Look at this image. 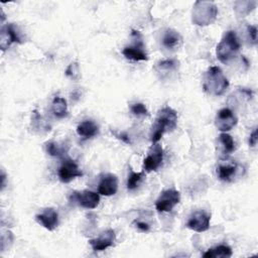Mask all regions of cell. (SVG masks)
I'll return each instance as SVG.
<instances>
[{
    "mask_svg": "<svg viewBox=\"0 0 258 258\" xmlns=\"http://www.w3.org/2000/svg\"><path fill=\"white\" fill-rule=\"evenodd\" d=\"M176 62L172 59H165V60H161L157 63V67L160 69H164V70H172L173 68H175Z\"/></svg>",
    "mask_w": 258,
    "mask_h": 258,
    "instance_id": "cell-26",
    "label": "cell"
},
{
    "mask_svg": "<svg viewBox=\"0 0 258 258\" xmlns=\"http://www.w3.org/2000/svg\"><path fill=\"white\" fill-rule=\"evenodd\" d=\"M240 49V42L235 31L229 30L218 43L216 53L221 62L227 63L233 59Z\"/></svg>",
    "mask_w": 258,
    "mask_h": 258,
    "instance_id": "cell-3",
    "label": "cell"
},
{
    "mask_svg": "<svg viewBox=\"0 0 258 258\" xmlns=\"http://www.w3.org/2000/svg\"><path fill=\"white\" fill-rule=\"evenodd\" d=\"M57 174L61 182L68 183L72 181L74 178L78 176H82L83 172L79 169L78 164L74 160L70 158H66L61 162V165L58 168Z\"/></svg>",
    "mask_w": 258,
    "mask_h": 258,
    "instance_id": "cell-8",
    "label": "cell"
},
{
    "mask_svg": "<svg viewBox=\"0 0 258 258\" xmlns=\"http://www.w3.org/2000/svg\"><path fill=\"white\" fill-rule=\"evenodd\" d=\"M46 151L48 152V154H50L52 156H59L62 153V149L55 142L46 143Z\"/></svg>",
    "mask_w": 258,
    "mask_h": 258,
    "instance_id": "cell-24",
    "label": "cell"
},
{
    "mask_svg": "<svg viewBox=\"0 0 258 258\" xmlns=\"http://www.w3.org/2000/svg\"><path fill=\"white\" fill-rule=\"evenodd\" d=\"M99 132L98 125L92 120H85L77 127V133L83 138H92Z\"/></svg>",
    "mask_w": 258,
    "mask_h": 258,
    "instance_id": "cell-16",
    "label": "cell"
},
{
    "mask_svg": "<svg viewBox=\"0 0 258 258\" xmlns=\"http://www.w3.org/2000/svg\"><path fill=\"white\" fill-rule=\"evenodd\" d=\"M136 39L135 42L132 45L126 46L123 50L122 53L123 55L131 60H135V61H140V60H147V54L144 50V45L143 42L141 40V35L138 33V31H133Z\"/></svg>",
    "mask_w": 258,
    "mask_h": 258,
    "instance_id": "cell-7",
    "label": "cell"
},
{
    "mask_svg": "<svg viewBox=\"0 0 258 258\" xmlns=\"http://www.w3.org/2000/svg\"><path fill=\"white\" fill-rule=\"evenodd\" d=\"M177 124V114L176 112L166 106L160 109L157 113L155 122L152 126L150 133V140L152 143H156L160 140L164 132L172 131Z\"/></svg>",
    "mask_w": 258,
    "mask_h": 258,
    "instance_id": "cell-1",
    "label": "cell"
},
{
    "mask_svg": "<svg viewBox=\"0 0 258 258\" xmlns=\"http://www.w3.org/2000/svg\"><path fill=\"white\" fill-rule=\"evenodd\" d=\"M247 30H248V34H249L250 39H251L252 42L255 44V43H256V40H257V28H256V26H254V25H249V26L247 27Z\"/></svg>",
    "mask_w": 258,
    "mask_h": 258,
    "instance_id": "cell-27",
    "label": "cell"
},
{
    "mask_svg": "<svg viewBox=\"0 0 258 258\" xmlns=\"http://www.w3.org/2000/svg\"><path fill=\"white\" fill-rule=\"evenodd\" d=\"M144 173L143 172H135L133 170L130 171L127 179V188L128 190H133L137 187L139 181L143 178Z\"/></svg>",
    "mask_w": 258,
    "mask_h": 258,
    "instance_id": "cell-22",
    "label": "cell"
},
{
    "mask_svg": "<svg viewBox=\"0 0 258 258\" xmlns=\"http://www.w3.org/2000/svg\"><path fill=\"white\" fill-rule=\"evenodd\" d=\"M210 221L211 215L204 212V211H197L189 217L186 227L195 232L202 233L210 228Z\"/></svg>",
    "mask_w": 258,
    "mask_h": 258,
    "instance_id": "cell-9",
    "label": "cell"
},
{
    "mask_svg": "<svg viewBox=\"0 0 258 258\" xmlns=\"http://www.w3.org/2000/svg\"><path fill=\"white\" fill-rule=\"evenodd\" d=\"M182 43V38L180 34L173 30V29H167L162 37V44L168 48V49H173L178 47Z\"/></svg>",
    "mask_w": 258,
    "mask_h": 258,
    "instance_id": "cell-17",
    "label": "cell"
},
{
    "mask_svg": "<svg viewBox=\"0 0 258 258\" xmlns=\"http://www.w3.org/2000/svg\"><path fill=\"white\" fill-rule=\"evenodd\" d=\"M217 13L218 10L214 3L198 1L192 9V21L197 25H209L215 20Z\"/></svg>",
    "mask_w": 258,
    "mask_h": 258,
    "instance_id": "cell-4",
    "label": "cell"
},
{
    "mask_svg": "<svg viewBox=\"0 0 258 258\" xmlns=\"http://www.w3.org/2000/svg\"><path fill=\"white\" fill-rule=\"evenodd\" d=\"M237 122H238L237 117L229 108L221 109L217 113V116L215 119L216 127L222 132H227L231 130L237 124Z\"/></svg>",
    "mask_w": 258,
    "mask_h": 258,
    "instance_id": "cell-10",
    "label": "cell"
},
{
    "mask_svg": "<svg viewBox=\"0 0 258 258\" xmlns=\"http://www.w3.org/2000/svg\"><path fill=\"white\" fill-rule=\"evenodd\" d=\"M130 109H131V112L137 116H145V115L148 116L149 115L148 110L146 109L145 105H143L142 103H135L130 107Z\"/></svg>",
    "mask_w": 258,
    "mask_h": 258,
    "instance_id": "cell-23",
    "label": "cell"
},
{
    "mask_svg": "<svg viewBox=\"0 0 258 258\" xmlns=\"http://www.w3.org/2000/svg\"><path fill=\"white\" fill-rule=\"evenodd\" d=\"M135 225H136V228L138 229V230H140L141 232H147L148 230H149V225L148 224H146V223H144V222H135Z\"/></svg>",
    "mask_w": 258,
    "mask_h": 258,
    "instance_id": "cell-28",
    "label": "cell"
},
{
    "mask_svg": "<svg viewBox=\"0 0 258 258\" xmlns=\"http://www.w3.org/2000/svg\"><path fill=\"white\" fill-rule=\"evenodd\" d=\"M219 140L223 146V153L225 156L230 155L235 150V142L231 135L223 132L219 135Z\"/></svg>",
    "mask_w": 258,
    "mask_h": 258,
    "instance_id": "cell-21",
    "label": "cell"
},
{
    "mask_svg": "<svg viewBox=\"0 0 258 258\" xmlns=\"http://www.w3.org/2000/svg\"><path fill=\"white\" fill-rule=\"evenodd\" d=\"M257 143V129H255L251 135H250V138H249V144L250 146H255Z\"/></svg>",
    "mask_w": 258,
    "mask_h": 258,
    "instance_id": "cell-29",
    "label": "cell"
},
{
    "mask_svg": "<svg viewBox=\"0 0 258 258\" xmlns=\"http://www.w3.org/2000/svg\"><path fill=\"white\" fill-rule=\"evenodd\" d=\"M51 111L57 118H63L68 115L67 101L61 97H55L51 103Z\"/></svg>",
    "mask_w": 258,
    "mask_h": 258,
    "instance_id": "cell-20",
    "label": "cell"
},
{
    "mask_svg": "<svg viewBox=\"0 0 258 258\" xmlns=\"http://www.w3.org/2000/svg\"><path fill=\"white\" fill-rule=\"evenodd\" d=\"M13 42H20V36L13 24H7L1 28L0 47L2 50L7 49Z\"/></svg>",
    "mask_w": 258,
    "mask_h": 258,
    "instance_id": "cell-14",
    "label": "cell"
},
{
    "mask_svg": "<svg viewBox=\"0 0 258 258\" xmlns=\"http://www.w3.org/2000/svg\"><path fill=\"white\" fill-rule=\"evenodd\" d=\"M66 75L68 77L74 79V80H77L79 78V76H80V69H79L78 63L77 62H72L68 67V69L66 71Z\"/></svg>",
    "mask_w": 258,
    "mask_h": 258,
    "instance_id": "cell-25",
    "label": "cell"
},
{
    "mask_svg": "<svg viewBox=\"0 0 258 258\" xmlns=\"http://www.w3.org/2000/svg\"><path fill=\"white\" fill-rule=\"evenodd\" d=\"M232 256V249L227 245H219L204 253V258H228Z\"/></svg>",
    "mask_w": 258,
    "mask_h": 258,
    "instance_id": "cell-19",
    "label": "cell"
},
{
    "mask_svg": "<svg viewBox=\"0 0 258 258\" xmlns=\"http://www.w3.org/2000/svg\"><path fill=\"white\" fill-rule=\"evenodd\" d=\"M73 200L78 203L79 206L85 209H95L100 202V197L97 192L85 189L83 191H76L72 196Z\"/></svg>",
    "mask_w": 258,
    "mask_h": 258,
    "instance_id": "cell-12",
    "label": "cell"
},
{
    "mask_svg": "<svg viewBox=\"0 0 258 258\" xmlns=\"http://www.w3.org/2000/svg\"><path fill=\"white\" fill-rule=\"evenodd\" d=\"M115 240V231L113 229H107L106 231H103L98 237L91 239L89 243L94 251H104L107 248L113 246Z\"/></svg>",
    "mask_w": 258,
    "mask_h": 258,
    "instance_id": "cell-11",
    "label": "cell"
},
{
    "mask_svg": "<svg viewBox=\"0 0 258 258\" xmlns=\"http://www.w3.org/2000/svg\"><path fill=\"white\" fill-rule=\"evenodd\" d=\"M229 87V81L219 67H211L204 76L203 88L210 95L221 96Z\"/></svg>",
    "mask_w": 258,
    "mask_h": 258,
    "instance_id": "cell-2",
    "label": "cell"
},
{
    "mask_svg": "<svg viewBox=\"0 0 258 258\" xmlns=\"http://www.w3.org/2000/svg\"><path fill=\"white\" fill-rule=\"evenodd\" d=\"M162 160H163L162 146L158 142L153 143L148 151L147 156L145 157V159L143 161V168L147 172L154 171L160 166Z\"/></svg>",
    "mask_w": 258,
    "mask_h": 258,
    "instance_id": "cell-6",
    "label": "cell"
},
{
    "mask_svg": "<svg viewBox=\"0 0 258 258\" xmlns=\"http://www.w3.org/2000/svg\"><path fill=\"white\" fill-rule=\"evenodd\" d=\"M238 165L236 163L220 164L217 168L218 176L223 181H231L237 174Z\"/></svg>",
    "mask_w": 258,
    "mask_h": 258,
    "instance_id": "cell-18",
    "label": "cell"
},
{
    "mask_svg": "<svg viewBox=\"0 0 258 258\" xmlns=\"http://www.w3.org/2000/svg\"><path fill=\"white\" fill-rule=\"evenodd\" d=\"M118 189V178L113 173H106L100 180L98 192L100 195L110 197L116 194Z\"/></svg>",
    "mask_w": 258,
    "mask_h": 258,
    "instance_id": "cell-15",
    "label": "cell"
},
{
    "mask_svg": "<svg viewBox=\"0 0 258 258\" xmlns=\"http://www.w3.org/2000/svg\"><path fill=\"white\" fill-rule=\"evenodd\" d=\"M35 220L39 225L48 231H53L58 225V215L51 208L45 209L42 213L36 215Z\"/></svg>",
    "mask_w": 258,
    "mask_h": 258,
    "instance_id": "cell-13",
    "label": "cell"
},
{
    "mask_svg": "<svg viewBox=\"0 0 258 258\" xmlns=\"http://www.w3.org/2000/svg\"><path fill=\"white\" fill-rule=\"evenodd\" d=\"M180 201V194L174 188L163 190L155 203L158 212H170Z\"/></svg>",
    "mask_w": 258,
    "mask_h": 258,
    "instance_id": "cell-5",
    "label": "cell"
}]
</instances>
